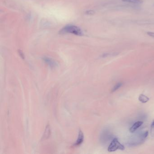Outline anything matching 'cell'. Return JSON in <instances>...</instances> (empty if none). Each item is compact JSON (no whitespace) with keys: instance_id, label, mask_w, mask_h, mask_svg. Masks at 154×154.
Wrapping results in <instances>:
<instances>
[{"instance_id":"6da1fadb","label":"cell","mask_w":154,"mask_h":154,"mask_svg":"<svg viewBox=\"0 0 154 154\" xmlns=\"http://www.w3.org/2000/svg\"><path fill=\"white\" fill-rule=\"evenodd\" d=\"M62 33H67L74 34L75 35L81 36L83 35V32L79 27L75 25H67L62 29Z\"/></svg>"},{"instance_id":"7a4b0ae2","label":"cell","mask_w":154,"mask_h":154,"mask_svg":"<svg viewBox=\"0 0 154 154\" xmlns=\"http://www.w3.org/2000/svg\"><path fill=\"white\" fill-rule=\"evenodd\" d=\"M124 149V146L119 142L117 138H114L108 146V150L109 152H113L118 150H123Z\"/></svg>"},{"instance_id":"3957f363","label":"cell","mask_w":154,"mask_h":154,"mask_svg":"<svg viewBox=\"0 0 154 154\" xmlns=\"http://www.w3.org/2000/svg\"><path fill=\"white\" fill-rule=\"evenodd\" d=\"M148 134V131H145L143 134H142L138 136V138H137L136 139H135V140H134L130 144H131V146H136L140 145V144L143 143L145 141L146 138L147 137Z\"/></svg>"},{"instance_id":"277c9868","label":"cell","mask_w":154,"mask_h":154,"mask_svg":"<svg viewBox=\"0 0 154 154\" xmlns=\"http://www.w3.org/2000/svg\"><path fill=\"white\" fill-rule=\"evenodd\" d=\"M84 138V137L83 133L81 130H80L79 133H78V137L77 138V141L76 142L74 145L75 146H79L81 145L83 142Z\"/></svg>"},{"instance_id":"5b68a950","label":"cell","mask_w":154,"mask_h":154,"mask_svg":"<svg viewBox=\"0 0 154 154\" xmlns=\"http://www.w3.org/2000/svg\"><path fill=\"white\" fill-rule=\"evenodd\" d=\"M143 123V122L142 121H138L136 123H134L131 127L129 129V131L131 133H133L140 127Z\"/></svg>"},{"instance_id":"8992f818","label":"cell","mask_w":154,"mask_h":154,"mask_svg":"<svg viewBox=\"0 0 154 154\" xmlns=\"http://www.w3.org/2000/svg\"><path fill=\"white\" fill-rule=\"evenodd\" d=\"M44 61L51 67L53 68V67H56L57 66V63L54 61L52 60V59H50V58L45 57V58H44Z\"/></svg>"},{"instance_id":"52a82bcc","label":"cell","mask_w":154,"mask_h":154,"mask_svg":"<svg viewBox=\"0 0 154 154\" xmlns=\"http://www.w3.org/2000/svg\"><path fill=\"white\" fill-rule=\"evenodd\" d=\"M139 100L142 103H146L149 100V98L143 94H141L139 96Z\"/></svg>"},{"instance_id":"ba28073f","label":"cell","mask_w":154,"mask_h":154,"mask_svg":"<svg viewBox=\"0 0 154 154\" xmlns=\"http://www.w3.org/2000/svg\"><path fill=\"white\" fill-rule=\"evenodd\" d=\"M123 2L134 4H140L143 3L142 0H122Z\"/></svg>"},{"instance_id":"9c48e42d","label":"cell","mask_w":154,"mask_h":154,"mask_svg":"<svg viewBox=\"0 0 154 154\" xmlns=\"http://www.w3.org/2000/svg\"><path fill=\"white\" fill-rule=\"evenodd\" d=\"M45 131H47V132H46V131L45 132L44 138H46H46H48V137H49V134H50V128H49V125H48V126H47Z\"/></svg>"},{"instance_id":"30bf717a","label":"cell","mask_w":154,"mask_h":154,"mask_svg":"<svg viewBox=\"0 0 154 154\" xmlns=\"http://www.w3.org/2000/svg\"><path fill=\"white\" fill-rule=\"evenodd\" d=\"M122 85H123V83H119L116 84V85H115L113 87V88H112V92H113L116 91L117 90L119 89V88H120L121 87Z\"/></svg>"},{"instance_id":"8fae6325","label":"cell","mask_w":154,"mask_h":154,"mask_svg":"<svg viewBox=\"0 0 154 154\" xmlns=\"http://www.w3.org/2000/svg\"><path fill=\"white\" fill-rule=\"evenodd\" d=\"M150 134L152 137L154 136V120L152 122L150 126Z\"/></svg>"},{"instance_id":"7c38bea8","label":"cell","mask_w":154,"mask_h":154,"mask_svg":"<svg viewBox=\"0 0 154 154\" xmlns=\"http://www.w3.org/2000/svg\"><path fill=\"white\" fill-rule=\"evenodd\" d=\"M147 34L150 37L154 38V32H147Z\"/></svg>"},{"instance_id":"4fadbf2b","label":"cell","mask_w":154,"mask_h":154,"mask_svg":"<svg viewBox=\"0 0 154 154\" xmlns=\"http://www.w3.org/2000/svg\"><path fill=\"white\" fill-rule=\"evenodd\" d=\"M19 54L21 56L22 59H24V55L23 53V52L22 51H19Z\"/></svg>"}]
</instances>
